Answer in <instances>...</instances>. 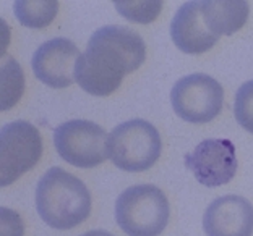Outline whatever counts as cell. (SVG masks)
Segmentation results:
<instances>
[{
	"instance_id": "cell-1",
	"label": "cell",
	"mask_w": 253,
	"mask_h": 236,
	"mask_svg": "<svg viewBox=\"0 0 253 236\" xmlns=\"http://www.w3.org/2000/svg\"><path fill=\"white\" fill-rule=\"evenodd\" d=\"M145 59V41L133 30L116 25L99 28L91 34L88 47L77 62L75 81L88 94L111 96L125 74L138 70Z\"/></svg>"
},
{
	"instance_id": "cell-2",
	"label": "cell",
	"mask_w": 253,
	"mask_h": 236,
	"mask_svg": "<svg viewBox=\"0 0 253 236\" xmlns=\"http://www.w3.org/2000/svg\"><path fill=\"white\" fill-rule=\"evenodd\" d=\"M91 194L84 183L60 167L41 176L36 188V209L44 223L55 230H70L91 214Z\"/></svg>"
},
{
	"instance_id": "cell-3",
	"label": "cell",
	"mask_w": 253,
	"mask_h": 236,
	"mask_svg": "<svg viewBox=\"0 0 253 236\" xmlns=\"http://www.w3.org/2000/svg\"><path fill=\"white\" fill-rule=\"evenodd\" d=\"M169 217V201L154 185L130 186L116 201L117 225L128 236H159Z\"/></svg>"
},
{
	"instance_id": "cell-4",
	"label": "cell",
	"mask_w": 253,
	"mask_h": 236,
	"mask_svg": "<svg viewBox=\"0 0 253 236\" xmlns=\"http://www.w3.org/2000/svg\"><path fill=\"white\" fill-rule=\"evenodd\" d=\"M163 142L159 131L146 120L117 125L109 135V159L124 171H145L158 162Z\"/></svg>"
},
{
	"instance_id": "cell-5",
	"label": "cell",
	"mask_w": 253,
	"mask_h": 236,
	"mask_svg": "<svg viewBox=\"0 0 253 236\" xmlns=\"http://www.w3.org/2000/svg\"><path fill=\"white\" fill-rule=\"evenodd\" d=\"M54 146L60 157L78 169H93L109 157V136L89 120H68L54 131Z\"/></svg>"
},
{
	"instance_id": "cell-6",
	"label": "cell",
	"mask_w": 253,
	"mask_h": 236,
	"mask_svg": "<svg viewBox=\"0 0 253 236\" xmlns=\"http://www.w3.org/2000/svg\"><path fill=\"white\" fill-rule=\"evenodd\" d=\"M42 155V137L30 122L7 123L0 130V185L8 186L28 170H31Z\"/></svg>"
},
{
	"instance_id": "cell-7",
	"label": "cell",
	"mask_w": 253,
	"mask_h": 236,
	"mask_svg": "<svg viewBox=\"0 0 253 236\" xmlns=\"http://www.w3.org/2000/svg\"><path fill=\"white\" fill-rule=\"evenodd\" d=\"M174 112L188 123H208L222 110V86L205 73H193L179 79L170 93Z\"/></svg>"
},
{
	"instance_id": "cell-8",
	"label": "cell",
	"mask_w": 253,
	"mask_h": 236,
	"mask_svg": "<svg viewBox=\"0 0 253 236\" xmlns=\"http://www.w3.org/2000/svg\"><path fill=\"white\" fill-rule=\"evenodd\" d=\"M185 167L200 185L217 188L227 185L237 171L235 146L229 139H205L185 155Z\"/></svg>"
},
{
	"instance_id": "cell-9",
	"label": "cell",
	"mask_w": 253,
	"mask_h": 236,
	"mask_svg": "<svg viewBox=\"0 0 253 236\" xmlns=\"http://www.w3.org/2000/svg\"><path fill=\"white\" fill-rule=\"evenodd\" d=\"M80 50L65 37H55L41 44L34 52L31 67L39 81L54 89L68 88L75 81V68Z\"/></svg>"
},
{
	"instance_id": "cell-10",
	"label": "cell",
	"mask_w": 253,
	"mask_h": 236,
	"mask_svg": "<svg viewBox=\"0 0 253 236\" xmlns=\"http://www.w3.org/2000/svg\"><path fill=\"white\" fill-rule=\"evenodd\" d=\"M203 228L208 236H252L253 205L242 196H221L206 209Z\"/></svg>"
},
{
	"instance_id": "cell-11",
	"label": "cell",
	"mask_w": 253,
	"mask_h": 236,
	"mask_svg": "<svg viewBox=\"0 0 253 236\" xmlns=\"http://www.w3.org/2000/svg\"><path fill=\"white\" fill-rule=\"evenodd\" d=\"M170 36L177 47L188 55L205 54L219 41L206 25L201 2H187L177 10L170 23Z\"/></svg>"
},
{
	"instance_id": "cell-12",
	"label": "cell",
	"mask_w": 253,
	"mask_h": 236,
	"mask_svg": "<svg viewBox=\"0 0 253 236\" xmlns=\"http://www.w3.org/2000/svg\"><path fill=\"white\" fill-rule=\"evenodd\" d=\"M203 16L214 36H231L242 30L250 13V5L244 0L232 2H201Z\"/></svg>"
},
{
	"instance_id": "cell-13",
	"label": "cell",
	"mask_w": 253,
	"mask_h": 236,
	"mask_svg": "<svg viewBox=\"0 0 253 236\" xmlns=\"http://www.w3.org/2000/svg\"><path fill=\"white\" fill-rule=\"evenodd\" d=\"M15 15L23 26L33 28V30H42L54 21L57 11H59V2L55 0H38V2H28V0H18L15 2Z\"/></svg>"
},
{
	"instance_id": "cell-14",
	"label": "cell",
	"mask_w": 253,
	"mask_h": 236,
	"mask_svg": "<svg viewBox=\"0 0 253 236\" xmlns=\"http://www.w3.org/2000/svg\"><path fill=\"white\" fill-rule=\"evenodd\" d=\"M25 91V76H23L20 63L11 57H5L2 60V101L0 108L8 110L18 103Z\"/></svg>"
},
{
	"instance_id": "cell-15",
	"label": "cell",
	"mask_w": 253,
	"mask_h": 236,
	"mask_svg": "<svg viewBox=\"0 0 253 236\" xmlns=\"http://www.w3.org/2000/svg\"><path fill=\"white\" fill-rule=\"evenodd\" d=\"M114 3L124 18L133 23H140V25L153 23L163 10V2H159V0H153V2H126V0L119 2L117 0Z\"/></svg>"
},
{
	"instance_id": "cell-16",
	"label": "cell",
	"mask_w": 253,
	"mask_h": 236,
	"mask_svg": "<svg viewBox=\"0 0 253 236\" xmlns=\"http://www.w3.org/2000/svg\"><path fill=\"white\" fill-rule=\"evenodd\" d=\"M234 113L239 125L253 135V79L239 88L235 94Z\"/></svg>"
},
{
	"instance_id": "cell-17",
	"label": "cell",
	"mask_w": 253,
	"mask_h": 236,
	"mask_svg": "<svg viewBox=\"0 0 253 236\" xmlns=\"http://www.w3.org/2000/svg\"><path fill=\"white\" fill-rule=\"evenodd\" d=\"M0 217H2V236H23V222L18 214L2 207Z\"/></svg>"
},
{
	"instance_id": "cell-18",
	"label": "cell",
	"mask_w": 253,
	"mask_h": 236,
	"mask_svg": "<svg viewBox=\"0 0 253 236\" xmlns=\"http://www.w3.org/2000/svg\"><path fill=\"white\" fill-rule=\"evenodd\" d=\"M82 236H114V235L104 232V230H93V232H88V233H84Z\"/></svg>"
}]
</instances>
